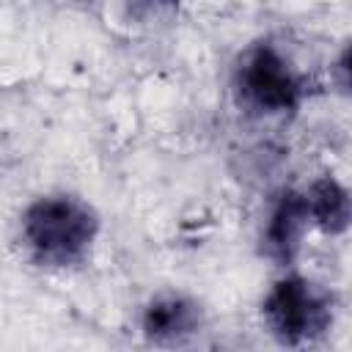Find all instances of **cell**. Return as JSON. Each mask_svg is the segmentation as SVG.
Listing matches in <instances>:
<instances>
[{
	"mask_svg": "<svg viewBox=\"0 0 352 352\" xmlns=\"http://www.w3.org/2000/svg\"><path fill=\"white\" fill-rule=\"evenodd\" d=\"M99 236V214L77 195H41L22 214V239L44 267L80 264Z\"/></svg>",
	"mask_w": 352,
	"mask_h": 352,
	"instance_id": "obj_1",
	"label": "cell"
},
{
	"mask_svg": "<svg viewBox=\"0 0 352 352\" xmlns=\"http://www.w3.org/2000/svg\"><path fill=\"white\" fill-rule=\"evenodd\" d=\"M234 91L239 104L258 116H292L308 94L302 74L270 41H258L239 55Z\"/></svg>",
	"mask_w": 352,
	"mask_h": 352,
	"instance_id": "obj_2",
	"label": "cell"
},
{
	"mask_svg": "<svg viewBox=\"0 0 352 352\" xmlns=\"http://www.w3.org/2000/svg\"><path fill=\"white\" fill-rule=\"evenodd\" d=\"M261 322L283 346H305L333 327V297L302 275H283L261 300Z\"/></svg>",
	"mask_w": 352,
	"mask_h": 352,
	"instance_id": "obj_3",
	"label": "cell"
},
{
	"mask_svg": "<svg viewBox=\"0 0 352 352\" xmlns=\"http://www.w3.org/2000/svg\"><path fill=\"white\" fill-rule=\"evenodd\" d=\"M204 327L201 305L179 292L154 294L140 314V333L154 346H182Z\"/></svg>",
	"mask_w": 352,
	"mask_h": 352,
	"instance_id": "obj_4",
	"label": "cell"
},
{
	"mask_svg": "<svg viewBox=\"0 0 352 352\" xmlns=\"http://www.w3.org/2000/svg\"><path fill=\"white\" fill-rule=\"evenodd\" d=\"M308 228H311V214L305 195L297 190H283L267 217L261 234V253L280 267L292 264L302 248V236Z\"/></svg>",
	"mask_w": 352,
	"mask_h": 352,
	"instance_id": "obj_5",
	"label": "cell"
},
{
	"mask_svg": "<svg viewBox=\"0 0 352 352\" xmlns=\"http://www.w3.org/2000/svg\"><path fill=\"white\" fill-rule=\"evenodd\" d=\"M302 195H305L314 228L330 236H338L352 228V192L336 176L324 173L314 179Z\"/></svg>",
	"mask_w": 352,
	"mask_h": 352,
	"instance_id": "obj_6",
	"label": "cell"
},
{
	"mask_svg": "<svg viewBox=\"0 0 352 352\" xmlns=\"http://www.w3.org/2000/svg\"><path fill=\"white\" fill-rule=\"evenodd\" d=\"M336 80L344 88V94L352 96V41H346L336 58Z\"/></svg>",
	"mask_w": 352,
	"mask_h": 352,
	"instance_id": "obj_7",
	"label": "cell"
},
{
	"mask_svg": "<svg viewBox=\"0 0 352 352\" xmlns=\"http://www.w3.org/2000/svg\"><path fill=\"white\" fill-rule=\"evenodd\" d=\"M146 3H162V0H146Z\"/></svg>",
	"mask_w": 352,
	"mask_h": 352,
	"instance_id": "obj_8",
	"label": "cell"
}]
</instances>
